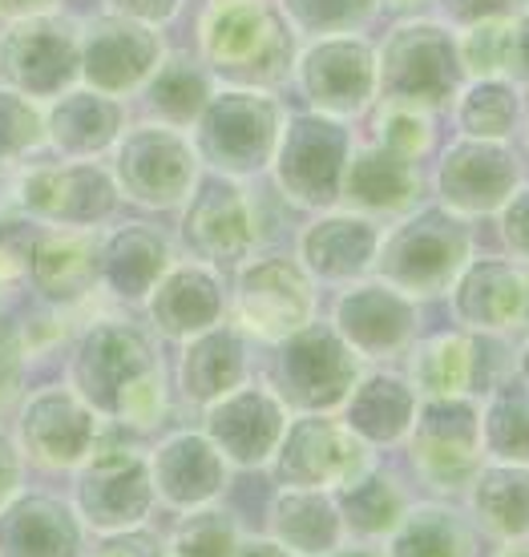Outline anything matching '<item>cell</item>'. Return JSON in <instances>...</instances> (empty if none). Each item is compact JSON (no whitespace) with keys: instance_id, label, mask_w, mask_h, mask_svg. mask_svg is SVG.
<instances>
[{"instance_id":"obj_1","label":"cell","mask_w":529,"mask_h":557,"mask_svg":"<svg viewBox=\"0 0 529 557\" xmlns=\"http://www.w3.org/2000/svg\"><path fill=\"white\" fill-rule=\"evenodd\" d=\"M65 384L101 420L130 429H158L170 408L158 335L122 311H98L77 323L65 356Z\"/></svg>"},{"instance_id":"obj_2","label":"cell","mask_w":529,"mask_h":557,"mask_svg":"<svg viewBox=\"0 0 529 557\" xmlns=\"http://www.w3.org/2000/svg\"><path fill=\"white\" fill-rule=\"evenodd\" d=\"M195 41L214 85L279 89L292 82L299 37L279 16L275 0H207Z\"/></svg>"},{"instance_id":"obj_3","label":"cell","mask_w":529,"mask_h":557,"mask_svg":"<svg viewBox=\"0 0 529 557\" xmlns=\"http://www.w3.org/2000/svg\"><path fill=\"white\" fill-rule=\"evenodd\" d=\"M122 195L101 158H28L0 182V210L33 226L101 231L118 219Z\"/></svg>"},{"instance_id":"obj_4","label":"cell","mask_w":529,"mask_h":557,"mask_svg":"<svg viewBox=\"0 0 529 557\" xmlns=\"http://www.w3.org/2000/svg\"><path fill=\"white\" fill-rule=\"evenodd\" d=\"M473 255L477 238L469 219L445 210L441 202L413 207L384 226L372 275L413 299H436L453 287V278Z\"/></svg>"},{"instance_id":"obj_5","label":"cell","mask_w":529,"mask_h":557,"mask_svg":"<svg viewBox=\"0 0 529 557\" xmlns=\"http://www.w3.org/2000/svg\"><path fill=\"white\" fill-rule=\"evenodd\" d=\"M283 122H287V110L275 98V89L214 85V94L186 134L195 141V153L207 174L251 182L271 166Z\"/></svg>"},{"instance_id":"obj_6","label":"cell","mask_w":529,"mask_h":557,"mask_svg":"<svg viewBox=\"0 0 529 557\" xmlns=\"http://www.w3.org/2000/svg\"><path fill=\"white\" fill-rule=\"evenodd\" d=\"M465 85L453 28L436 16H404L377 45V101L448 110Z\"/></svg>"},{"instance_id":"obj_7","label":"cell","mask_w":529,"mask_h":557,"mask_svg":"<svg viewBox=\"0 0 529 557\" xmlns=\"http://www.w3.org/2000/svg\"><path fill=\"white\" fill-rule=\"evenodd\" d=\"M360 372L364 360L320 315L299 332L267 344L263 384L287 412H335Z\"/></svg>"},{"instance_id":"obj_8","label":"cell","mask_w":529,"mask_h":557,"mask_svg":"<svg viewBox=\"0 0 529 557\" xmlns=\"http://www.w3.org/2000/svg\"><path fill=\"white\" fill-rule=\"evenodd\" d=\"M122 202L138 210H182L202 178L190 134L167 122H130L106 153Z\"/></svg>"},{"instance_id":"obj_9","label":"cell","mask_w":529,"mask_h":557,"mask_svg":"<svg viewBox=\"0 0 529 557\" xmlns=\"http://www.w3.org/2000/svg\"><path fill=\"white\" fill-rule=\"evenodd\" d=\"M231 307L226 320L235 323L247 344H275L283 335L299 332L316 320V283L295 255L283 251H251L235 263V278L226 283Z\"/></svg>"},{"instance_id":"obj_10","label":"cell","mask_w":529,"mask_h":557,"mask_svg":"<svg viewBox=\"0 0 529 557\" xmlns=\"http://www.w3.org/2000/svg\"><path fill=\"white\" fill-rule=\"evenodd\" d=\"M352 126L344 117L328 113H287L271 153V182L295 210H328L340 207V186L352 158Z\"/></svg>"},{"instance_id":"obj_11","label":"cell","mask_w":529,"mask_h":557,"mask_svg":"<svg viewBox=\"0 0 529 557\" xmlns=\"http://www.w3.org/2000/svg\"><path fill=\"white\" fill-rule=\"evenodd\" d=\"M70 476V505L77 509L89 537L130 533L150 525L158 497H153L146 448L106 445L101 441Z\"/></svg>"},{"instance_id":"obj_12","label":"cell","mask_w":529,"mask_h":557,"mask_svg":"<svg viewBox=\"0 0 529 557\" xmlns=\"http://www.w3.org/2000/svg\"><path fill=\"white\" fill-rule=\"evenodd\" d=\"M413 473L436 497H457L469 488L485 460L481 448V400L477 396H441L420 400L413 432H408Z\"/></svg>"},{"instance_id":"obj_13","label":"cell","mask_w":529,"mask_h":557,"mask_svg":"<svg viewBox=\"0 0 529 557\" xmlns=\"http://www.w3.org/2000/svg\"><path fill=\"white\" fill-rule=\"evenodd\" d=\"M292 82L307 110L352 122L377 106V45L364 33L311 37L295 49Z\"/></svg>"},{"instance_id":"obj_14","label":"cell","mask_w":529,"mask_h":557,"mask_svg":"<svg viewBox=\"0 0 529 557\" xmlns=\"http://www.w3.org/2000/svg\"><path fill=\"white\" fill-rule=\"evenodd\" d=\"M77 37L82 21L57 13L16 16L0 28V85L33 101H53L77 85Z\"/></svg>"},{"instance_id":"obj_15","label":"cell","mask_w":529,"mask_h":557,"mask_svg":"<svg viewBox=\"0 0 529 557\" xmlns=\"http://www.w3.org/2000/svg\"><path fill=\"white\" fill-rule=\"evenodd\" d=\"M106 420L70 384H41L21 396L13 436L25 460L41 473H73L101 445Z\"/></svg>"},{"instance_id":"obj_16","label":"cell","mask_w":529,"mask_h":557,"mask_svg":"<svg viewBox=\"0 0 529 557\" xmlns=\"http://www.w3.org/2000/svg\"><path fill=\"white\" fill-rule=\"evenodd\" d=\"M514 351H505L502 335L477 332H436L429 339H417L408 348V384L420 400L441 396H485L493 384L514 376Z\"/></svg>"},{"instance_id":"obj_17","label":"cell","mask_w":529,"mask_h":557,"mask_svg":"<svg viewBox=\"0 0 529 557\" xmlns=\"http://www.w3.org/2000/svg\"><path fill=\"white\" fill-rule=\"evenodd\" d=\"M182 238L207 263H238L263 243V210L247 178L207 174L182 202Z\"/></svg>"},{"instance_id":"obj_18","label":"cell","mask_w":529,"mask_h":557,"mask_svg":"<svg viewBox=\"0 0 529 557\" xmlns=\"http://www.w3.org/2000/svg\"><path fill=\"white\" fill-rule=\"evenodd\" d=\"M167 37L162 28L138 25L126 16H89L82 21L77 37V82L110 94V98H138L142 85L167 57Z\"/></svg>"},{"instance_id":"obj_19","label":"cell","mask_w":529,"mask_h":557,"mask_svg":"<svg viewBox=\"0 0 529 557\" xmlns=\"http://www.w3.org/2000/svg\"><path fill=\"white\" fill-rule=\"evenodd\" d=\"M328 323L360 360H401L420 335V299L377 275H364L340 287Z\"/></svg>"},{"instance_id":"obj_20","label":"cell","mask_w":529,"mask_h":557,"mask_svg":"<svg viewBox=\"0 0 529 557\" xmlns=\"http://www.w3.org/2000/svg\"><path fill=\"white\" fill-rule=\"evenodd\" d=\"M377 453L340 420V412H292L271 457L279 485L335 488L368 469Z\"/></svg>"},{"instance_id":"obj_21","label":"cell","mask_w":529,"mask_h":557,"mask_svg":"<svg viewBox=\"0 0 529 557\" xmlns=\"http://www.w3.org/2000/svg\"><path fill=\"white\" fill-rule=\"evenodd\" d=\"M521 182V158L509 150V141L457 138L448 141L432 166L436 202L469 223L493 219Z\"/></svg>"},{"instance_id":"obj_22","label":"cell","mask_w":529,"mask_h":557,"mask_svg":"<svg viewBox=\"0 0 529 557\" xmlns=\"http://www.w3.org/2000/svg\"><path fill=\"white\" fill-rule=\"evenodd\" d=\"M25 287L57 311L89 307L101 295V231L33 226L25 243Z\"/></svg>"},{"instance_id":"obj_23","label":"cell","mask_w":529,"mask_h":557,"mask_svg":"<svg viewBox=\"0 0 529 557\" xmlns=\"http://www.w3.org/2000/svg\"><path fill=\"white\" fill-rule=\"evenodd\" d=\"M287 417L292 412L279 405V396L263 380H243L238 388L202 408V432L235 473H259L271 469Z\"/></svg>"},{"instance_id":"obj_24","label":"cell","mask_w":529,"mask_h":557,"mask_svg":"<svg viewBox=\"0 0 529 557\" xmlns=\"http://www.w3.org/2000/svg\"><path fill=\"white\" fill-rule=\"evenodd\" d=\"M445 295L465 332L502 339L529 332V263L509 255H473Z\"/></svg>"},{"instance_id":"obj_25","label":"cell","mask_w":529,"mask_h":557,"mask_svg":"<svg viewBox=\"0 0 529 557\" xmlns=\"http://www.w3.org/2000/svg\"><path fill=\"white\" fill-rule=\"evenodd\" d=\"M380 235H384V223L368 219L360 210H348V207L316 210L299 226V235H295V259L311 275L316 287L320 283H328V287H348L356 278L372 275Z\"/></svg>"},{"instance_id":"obj_26","label":"cell","mask_w":529,"mask_h":557,"mask_svg":"<svg viewBox=\"0 0 529 557\" xmlns=\"http://www.w3.org/2000/svg\"><path fill=\"white\" fill-rule=\"evenodd\" d=\"M226 307H231L226 278L207 259H174L167 275L142 299L146 327L170 344L195 339V335L226 323Z\"/></svg>"},{"instance_id":"obj_27","label":"cell","mask_w":529,"mask_h":557,"mask_svg":"<svg viewBox=\"0 0 529 557\" xmlns=\"http://www.w3.org/2000/svg\"><path fill=\"white\" fill-rule=\"evenodd\" d=\"M146 457H150L153 497H158V505H167L170 513L223 502L231 476H235V469L210 445V436L202 429L167 432Z\"/></svg>"},{"instance_id":"obj_28","label":"cell","mask_w":529,"mask_h":557,"mask_svg":"<svg viewBox=\"0 0 529 557\" xmlns=\"http://www.w3.org/2000/svg\"><path fill=\"white\" fill-rule=\"evenodd\" d=\"M89 533L53 488L21 485L0 505V557H85Z\"/></svg>"},{"instance_id":"obj_29","label":"cell","mask_w":529,"mask_h":557,"mask_svg":"<svg viewBox=\"0 0 529 557\" xmlns=\"http://www.w3.org/2000/svg\"><path fill=\"white\" fill-rule=\"evenodd\" d=\"M179 259L170 231L150 219H113L101 226V299L118 307H142L150 287Z\"/></svg>"},{"instance_id":"obj_30","label":"cell","mask_w":529,"mask_h":557,"mask_svg":"<svg viewBox=\"0 0 529 557\" xmlns=\"http://www.w3.org/2000/svg\"><path fill=\"white\" fill-rule=\"evenodd\" d=\"M126 126V101L82 82L45 101V150H53L57 158H106Z\"/></svg>"},{"instance_id":"obj_31","label":"cell","mask_w":529,"mask_h":557,"mask_svg":"<svg viewBox=\"0 0 529 557\" xmlns=\"http://www.w3.org/2000/svg\"><path fill=\"white\" fill-rule=\"evenodd\" d=\"M251 372V351H247V339L235 323L226 320L210 332L195 335V339H182L179 344V360H174V392L186 408H202L210 400L226 396L231 388H238Z\"/></svg>"},{"instance_id":"obj_32","label":"cell","mask_w":529,"mask_h":557,"mask_svg":"<svg viewBox=\"0 0 529 557\" xmlns=\"http://www.w3.org/2000/svg\"><path fill=\"white\" fill-rule=\"evenodd\" d=\"M420 198H425L420 162L380 150L377 141L352 146L344 186H340V207L360 210L368 219H401L404 210L420 207Z\"/></svg>"},{"instance_id":"obj_33","label":"cell","mask_w":529,"mask_h":557,"mask_svg":"<svg viewBox=\"0 0 529 557\" xmlns=\"http://www.w3.org/2000/svg\"><path fill=\"white\" fill-rule=\"evenodd\" d=\"M420 396L408 384V376L389 372V368H372L360 372L352 392L344 396V405L335 408L340 420L348 424L364 445L380 453V448H396L408 441L413 420H417Z\"/></svg>"},{"instance_id":"obj_34","label":"cell","mask_w":529,"mask_h":557,"mask_svg":"<svg viewBox=\"0 0 529 557\" xmlns=\"http://www.w3.org/2000/svg\"><path fill=\"white\" fill-rule=\"evenodd\" d=\"M465 513L477 533H489L493 542L529 537V465L481 460V469L465 488Z\"/></svg>"},{"instance_id":"obj_35","label":"cell","mask_w":529,"mask_h":557,"mask_svg":"<svg viewBox=\"0 0 529 557\" xmlns=\"http://www.w3.org/2000/svg\"><path fill=\"white\" fill-rule=\"evenodd\" d=\"M267 537H275L279 545H287L299 557H320L332 545H340L344 530H340L332 488L279 485L267 505Z\"/></svg>"},{"instance_id":"obj_36","label":"cell","mask_w":529,"mask_h":557,"mask_svg":"<svg viewBox=\"0 0 529 557\" xmlns=\"http://www.w3.org/2000/svg\"><path fill=\"white\" fill-rule=\"evenodd\" d=\"M380 549L384 557H477V525L448 502H408Z\"/></svg>"},{"instance_id":"obj_37","label":"cell","mask_w":529,"mask_h":557,"mask_svg":"<svg viewBox=\"0 0 529 557\" xmlns=\"http://www.w3.org/2000/svg\"><path fill=\"white\" fill-rule=\"evenodd\" d=\"M335 509H340V530L348 542H384L389 530L401 521L408 509V488L392 469L384 465H368L344 485L332 488Z\"/></svg>"},{"instance_id":"obj_38","label":"cell","mask_w":529,"mask_h":557,"mask_svg":"<svg viewBox=\"0 0 529 557\" xmlns=\"http://www.w3.org/2000/svg\"><path fill=\"white\" fill-rule=\"evenodd\" d=\"M460 138L509 141L526 122V89L509 77H469L453 98Z\"/></svg>"},{"instance_id":"obj_39","label":"cell","mask_w":529,"mask_h":557,"mask_svg":"<svg viewBox=\"0 0 529 557\" xmlns=\"http://www.w3.org/2000/svg\"><path fill=\"white\" fill-rule=\"evenodd\" d=\"M210 94H214V77H210L207 65H202L198 57L167 53L162 65L150 73V82L142 85L138 98L146 101V117L167 122V126H179V129H190Z\"/></svg>"},{"instance_id":"obj_40","label":"cell","mask_w":529,"mask_h":557,"mask_svg":"<svg viewBox=\"0 0 529 557\" xmlns=\"http://www.w3.org/2000/svg\"><path fill=\"white\" fill-rule=\"evenodd\" d=\"M481 448L489 460L529 465V380L505 376L481 396Z\"/></svg>"},{"instance_id":"obj_41","label":"cell","mask_w":529,"mask_h":557,"mask_svg":"<svg viewBox=\"0 0 529 557\" xmlns=\"http://www.w3.org/2000/svg\"><path fill=\"white\" fill-rule=\"evenodd\" d=\"M238 542H243V521L223 502H214L179 513V521L162 537V549L174 557H235Z\"/></svg>"},{"instance_id":"obj_42","label":"cell","mask_w":529,"mask_h":557,"mask_svg":"<svg viewBox=\"0 0 529 557\" xmlns=\"http://www.w3.org/2000/svg\"><path fill=\"white\" fill-rule=\"evenodd\" d=\"M275 9L299 41H311L332 33H364L380 13V0H275Z\"/></svg>"},{"instance_id":"obj_43","label":"cell","mask_w":529,"mask_h":557,"mask_svg":"<svg viewBox=\"0 0 529 557\" xmlns=\"http://www.w3.org/2000/svg\"><path fill=\"white\" fill-rule=\"evenodd\" d=\"M372 141L380 150L408 158V162H425L436 146V126L432 113L420 106H404V101H380L377 117H372Z\"/></svg>"},{"instance_id":"obj_44","label":"cell","mask_w":529,"mask_h":557,"mask_svg":"<svg viewBox=\"0 0 529 557\" xmlns=\"http://www.w3.org/2000/svg\"><path fill=\"white\" fill-rule=\"evenodd\" d=\"M45 150V106L0 85V170H13Z\"/></svg>"},{"instance_id":"obj_45","label":"cell","mask_w":529,"mask_h":557,"mask_svg":"<svg viewBox=\"0 0 529 557\" xmlns=\"http://www.w3.org/2000/svg\"><path fill=\"white\" fill-rule=\"evenodd\" d=\"M33 223L0 210V307H9L13 295L25 292V243Z\"/></svg>"},{"instance_id":"obj_46","label":"cell","mask_w":529,"mask_h":557,"mask_svg":"<svg viewBox=\"0 0 529 557\" xmlns=\"http://www.w3.org/2000/svg\"><path fill=\"white\" fill-rule=\"evenodd\" d=\"M25 339H21V320H13L4 307H0V408H9L21 392L25 380Z\"/></svg>"},{"instance_id":"obj_47","label":"cell","mask_w":529,"mask_h":557,"mask_svg":"<svg viewBox=\"0 0 529 557\" xmlns=\"http://www.w3.org/2000/svg\"><path fill=\"white\" fill-rule=\"evenodd\" d=\"M493 219H497V238H502L505 255L517 263H529V182H521L514 195L505 198Z\"/></svg>"},{"instance_id":"obj_48","label":"cell","mask_w":529,"mask_h":557,"mask_svg":"<svg viewBox=\"0 0 529 557\" xmlns=\"http://www.w3.org/2000/svg\"><path fill=\"white\" fill-rule=\"evenodd\" d=\"M502 73L529 89V4L505 16L502 25Z\"/></svg>"},{"instance_id":"obj_49","label":"cell","mask_w":529,"mask_h":557,"mask_svg":"<svg viewBox=\"0 0 529 557\" xmlns=\"http://www.w3.org/2000/svg\"><path fill=\"white\" fill-rule=\"evenodd\" d=\"M436 4V21H445L448 28H465L477 21H497L517 9H526L529 0H432Z\"/></svg>"},{"instance_id":"obj_50","label":"cell","mask_w":529,"mask_h":557,"mask_svg":"<svg viewBox=\"0 0 529 557\" xmlns=\"http://www.w3.org/2000/svg\"><path fill=\"white\" fill-rule=\"evenodd\" d=\"M162 542H153L146 530L130 533H106V537H89L85 557H158Z\"/></svg>"},{"instance_id":"obj_51","label":"cell","mask_w":529,"mask_h":557,"mask_svg":"<svg viewBox=\"0 0 529 557\" xmlns=\"http://www.w3.org/2000/svg\"><path fill=\"white\" fill-rule=\"evenodd\" d=\"M182 4L186 0H101L106 13L126 16V21H138V25L150 28H167L182 13Z\"/></svg>"},{"instance_id":"obj_52","label":"cell","mask_w":529,"mask_h":557,"mask_svg":"<svg viewBox=\"0 0 529 557\" xmlns=\"http://www.w3.org/2000/svg\"><path fill=\"white\" fill-rule=\"evenodd\" d=\"M25 473H28V460H25V453H21V445H16L13 429L0 424V505L25 485Z\"/></svg>"},{"instance_id":"obj_53","label":"cell","mask_w":529,"mask_h":557,"mask_svg":"<svg viewBox=\"0 0 529 557\" xmlns=\"http://www.w3.org/2000/svg\"><path fill=\"white\" fill-rule=\"evenodd\" d=\"M235 557H299V554H292L287 545H279L275 537H267V533H243Z\"/></svg>"},{"instance_id":"obj_54","label":"cell","mask_w":529,"mask_h":557,"mask_svg":"<svg viewBox=\"0 0 529 557\" xmlns=\"http://www.w3.org/2000/svg\"><path fill=\"white\" fill-rule=\"evenodd\" d=\"M61 0H0V21H16V16H41L57 13Z\"/></svg>"},{"instance_id":"obj_55","label":"cell","mask_w":529,"mask_h":557,"mask_svg":"<svg viewBox=\"0 0 529 557\" xmlns=\"http://www.w3.org/2000/svg\"><path fill=\"white\" fill-rule=\"evenodd\" d=\"M320 557H384V549H380V542H348V537H344V542L332 545V549Z\"/></svg>"},{"instance_id":"obj_56","label":"cell","mask_w":529,"mask_h":557,"mask_svg":"<svg viewBox=\"0 0 529 557\" xmlns=\"http://www.w3.org/2000/svg\"><path fill=\"white\" fill-rule=\"evenodd\" d=\"M493 557H529V537H514V542H497Z\"/></svg>"},{"instance_id":"obj_57","label":"cell","mask_w":529,"mask_h":557,"mask_svg":"<svg viewBox=\"0 0 529 557\" xmlns=\"http://www.w3.org/2000/svg\"><path fill=\"white\" fill-rule=\"evenodd\" d=\"M514 368H517V376L529 380V332H526V339L514 348Z\"/></svg>"},{"instance_id":"obj_58","label":"cell","mask_w":529,"mask_h":557,"mask_svg":"<svg viewBox=\"0 0 529 557\" xmlns=\"http://www.w3.org/2000/svg\"><path fill=\"white\" fill-rule=\"evenodd\" d=\"M401 9V13H413V9H425V4H432V0H380V9Z\"/></svg>"},{"instance_id":"obj_59","label":"cell","mask_w":529,"mask_h":557,"mask_svg":"<svg viewBox=\"0 0 529 557\" xmlns=\"http://www.w3.org/2000/svg\"><path fill=\"white\" fill-rule=\"evenodd\" d=\"M521 126H526V146H529V122H521Z\"/></svg>"},{"instance_id":"obj_60","label":"cell","mask_w":529,"mask_h":557,"mask_svg":"<svg viewBox=\"0 0 529 557\" xmlns=\"http://www.w3.org/2000/svg\"><path fill=\"white\" fill-rule=\"evenodd\" d=\"M158 557H174V554H167V549H162V554H158Z\"/></svg>"}]
</instances>
